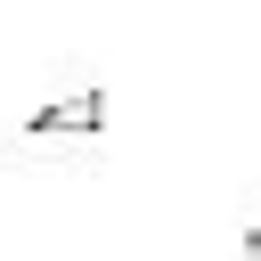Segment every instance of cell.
<instances>
[{
    "mask_svg": "<svg viewBox=\"0 0 261 261\" xmlns=\"http://www.w3.org/2000/svg\"><path fill=\"white\" fill-rule=\"evenodd\" d=\"M237 261H261V228H253V237H245V253H237Z\"/></svg>",
    "mask_w": 261,
    "mask_h": 261,
    "instance_id": "7a4b0ae2",
    "label": "cell"
},
{
    "mask_svg": "<svg viewBox=\"0 0 261 261\" xmlns=\"http://www.w3.org/2000/svg\"><path fill=\"white\" fill-rule=\"evenodd\" d=\"M98 122H106V98L98 90H73V98H57V106L33 114V139H90Z\"/></svg>",
    "mask_w": 261,
    "mask_h": 261,
    "instance_id": "6da1fadb",
    "label": "cell"
}]
</instances>
